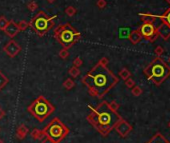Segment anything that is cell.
<instances>
[{
  "label": "cell",
  "mask_w": 170,
  "mask_h": 143,
  "mask_svg": "<svg viewBox=\"0 0 170 143\" xmlns=\"http://www.w3.org/2000/svg\"><path fill=\"white\" fill-rule=\"evenodd\" d=\"M46 1H47L48 3H50V4H51V3H54L55 1H56V0H46Z\"/></svg>",
  "instance_id": "cell-36"
},
{
  "label": "cell",
  "mask_w": 170,
  "mask_h": 143,
  "mask_svg": "<svg viewBox=\"0 0 170 143\" xmlns=\"http://www.w3.org/2000/svg\"><path fill=\"white\" fill-rule=\"evenodd\" d=\"M31 137L35 140H43L46 137V135H45V132L43 131V130L34 129L31 132Z\"/></svg>",
  "instance_id": "cell-16"
},
{
  "label": "cell",
  "mask_w": 170,
  "mask_h": 143,
  "mask_svg": "<svg viewBox=\"0 0 170 143\" xmlns=\"http://www.w3.org/2000/svg\"><path fill=\"white\" fill-rule=\"evenodd\" d=\"M109 60L101 58L98 63L82 78L88 93L93 97L102 98L107 92L118 83V78L107 68Z\"/></svg>",
  "instance_id": "cell-1"
},
{
  "label": "cell",
  "mask_w": 170,
  "mask_h": 143,
  "mask_svg": "<svg viewBox=\"0 0 170 143\" xmlns=\"http://www.w3.org/2000/svg\"><path fill=\"white\" fill-rule=\"evenodd\" d=\"M140 17H141L143 23H153L155 19L154 16L150 14H140Z\"/></svg>",
  "instance_id": "cell-17"
},
{
  "label": "cell",
  "mask_w": 170,
  "mask_h": 143,
  "mask_svg": "<svg viewBox=\"0 0 170 143\" xmlns=\"http://www.w3.org/2000/svg\"><path fill=\"white\" fill-rule=\"evenodd\" d=\"M3 31L5 32V34L7 36H9L10 38H13V37H15L20 32V30L18 29V27H17V24L14 20H10Z\"/></svg>",
  "instance_id": "cell-11"
},
{
  "label": "cell",
  "mask_w": 170,
  "mask_h": 143,
  "mask_svg": "<svg viewBox=\"0 0 170 143\" xmlns=\"http://www.w3.org/2000/svg\"><path fill=\"white\" fill-rule=\"evenodd\" d=\"M83 64V61H82V59L80 57H76L75 59L73 60V66H75V67H79L81 66Z\"/></svg>",
  "instance_id": "cell-32"
},
{
  "label": "cell",
  "mask_w": 170,
  "mask_h": 143,
  "mask_svg": "<svg viewBox=\"0 0 170 143\" xmlns=\"http://www.w3.org/2000/svg\"><path fill=\"white\" fill-rule=\"evenodd\" d=\"M147 143H170L161 133H157Z\"/></svg>",
  "instance_id": "cell-15"
},
{
  "label": "cell",
  "mask_w": 170,
  "mask_h": 143,
  "mask_svg": "<svg viewBox=\"0 0 170 143\" xmlns=\"http://www.w3.org/2000/svg\"><path fill=\"white\" fill-rule=\"evenodd\" d=\"M41 143H54L51 139H49L48 137H45L43 140H41Z\"/></svg>",
  "instance_id": "cell-34"
},
{
  "label": "cell",
  "mask_w": 170,
  "mask_h": 143,
  "mask_svg": "<svg viewBox=\"0 0 170 143\" xmlns=\"http://www.w3.org/2000/svg\"><path fill=\"white\" fill-rule=\"evenodd\" d=\"M8 22H9V21L6 19L5 16H1V17H0V30L3 31L4 29H5V27L7 26Z\"/></svg>",
  "instance_id": "cell-26"
},
{
  "label": "cell",
  "mask_w": 170,
  "mask_h": 143,
  "mask_svg": "<svg viewBox=\"0 0 170 143\" xmlns=\"http://www.w3.org/2000/svg\"><path fill=\"white\" fill-rule=\"evenodd\" d=\"M16 24L20 31H24L25 29H27L29 27V22H27V21L25 20H20L19 22H17Z\"/></svg>",
  "instance_id": "cell-23"
},
{
  "label": "cell",
  "mask_w": 170,
  "mask_h": 143,
  "mask_svg": "<svg viewBox=\"0 0 170 143\" xmlns=\"http://www.w3.org/2000/svg\"><path fill=\"white\" fill-rule=\"evenodd\" d=\"M156 30L158 32L159 36L162 37L164 40H168L170 38V26H168L167 24L162 22L156 28Z\"/></svg>",
  "instance_id": "cell-12"
},
{
  "label": "cell",
  "mask_w": 170,
  "mask_h": 143,
  "mask_svg": "<svg viewBox=\"0 0 170 143\" xmlns=\"http://www.w3.org/2000/svg\"><path fill=\"white\" fill-rule=\"evenodd\" d=\"M27 8H28V10L29 11H35L37 10V8H38V4L35 2V1H30V2H28L27 3Z\"/></svg>",
  "instance_id": "cell-28"
},
{
  "label": "cell",
  "mask_w": 170,
  "mask_h": 143,
  "mask_svg": "<svg viewBox=\"0 0 170 143\" xmlns=\"http://www.w3.org/2000/svg\"><path fill=\"white\" fill-rule=\"evenodd\" d=\"M74 86H75V82L73 79L71 78H67L66 80L63 82V87H64L66 90H71Z\"/></svg>",
  "instance_id": "cell-18"
},
{
  "label": "cell",
  "mask_w": 170,
  "mask_h": 143,
  "mask_svg": "<svg viewBox=\"0 0 170 143\" xmlns=\"http://www.w3.org/2000/svg\"><path fill=\"white\" fill-rule=\"evenodd\" d=\"M0 143H3V140H1V139H0Z\"/></svg>",
  "instance_id": "cell-38"
},
{
  "label": "cell",
  "mask_w": 170,
  "mask_h": 143,
  "mask_svg": "<svg viewBox=\"0 0 170 143\" xmlns=\"http://www.w3.org/2000/svg\"><path fill=\"white\" fill-rule=\"evenodd\" d=\"M28 132H29V129L24 124H21L16 130V137L18 138V139H24L25 136L28 134Z\"/></svg>",
  "instance_id": "cell-14"
},
{
  "label": "cell",
  "mask_w": 170,
  "mask_h": 143,
  "mask_svg": "<svg viewBox=\"0 0 170 143\" xmlns=\"http://www.w3.org/2000/svg\"><path fill=\"white\" fill-rule=\"evenodd\" d=\"M4 115H5V112H4L3 109L0 107V120H1V118H3Z\"/></svg>",
  "instance_id": "cell-35"
},
{
  "label": "cell",
  "mask_w": 170,
  "mask_h": 143,
  "mask_svg": "<svg viewBox=\"0 0 170 143\" xmlns=\"http://www.w3.org/2000/svg\"><path fill=\"white\" fill-rule=\"evenodd\" d=\"M77 13V9L74 6H68L65 9V14L69 17H73V16Z\"/></svg>",
  "instance_id": "cell-22"
},
{
  "label": "cell",
  "mask_w": 170,
  "mask_h": 143,
  "mask_svg": "<svg viewBox=\"0 0 170 143\" xmlns=\"http://www.w3.org/2000/svg\"><path fill=\"white\" fill-rule=\"evenodd\" d=\"M138 30L141 33L142 37L149 40L150 42H154L159 37L158 32L156 30V27L153 23H143L138 28Z\"/></svg>",
  "instance_id": "cell-8"
},
{
  "label": "cell",
  "mask_w": 170,
  "mask_h": 143,
  "mask_svg": "<svg viewBox=\"0 0 170 143\" xmlns=\"http://www.w3.org/2000/svg\"><path fill=\"white\" fill-rule=\"evenodd\" d=\"M143 71L148 80H151L156 85H160L170 75V66L160 56H156Z\"/></svg>",
  "instance_id": "cell-3"
},
{
  "label": "cell",
  "mask_w": 170,
  "mask_h": 143,
  "mask_svg": "<svg viewBox=\"0 0 170 143\" xmlns=\"http://www.w3.org/2000/svg\"><path fill=\"white\" fill-rule=\"evenodd\" d=\"M160 18L162 19L163 23L167 24L168 26H170V7L168 8L166 11H165V13L163 15L160 16Z\"/></svg>",
  "instance_id": "cell-19"
},
{
  "label": "cell",
  "mask_w": 170,
  "mask_h": 143,
  "mask_svg": "<svg viewBox=\"0 0 170 143\" xmlns=\"http://www.w3.org/2000/svg\"><path fill=\"white\" fill-rule=\"evenodd\" d=\"M168 64H170V57L168 58Z\"/></svg>",
  "instance_id": "cell-37"
},
{
  "label": "cell",
  "mask_w": 170,
  "mask_h": 143,
  "mask_svg": "<svg viewBox=\"0 0 170 143\" xmlns=\"http://www.w3.org/2000/svg\"><path fill=\"white\" fill-rule=\"evenodd\" d=\"M125 85L126 87H128V88H133L135 86V82L132 78H128V79H126L125 80Z\"/></svg>",
  "instance_id": "cell-31"
},
{
  "label": "cell",
  "mask_w": 170,
  "mask_h": 143,
  "mask_svg": "<svg viewBox=\"0 0 170 143\" xmlns=\"http://www.w3.org/2000/svg\"><path fill=\"white\" fill-rule=\"evenodd\" d=\"M56 17L57 15L49 16L46 14V12L41 10L31 18L29 22V27H31L38 36L42 37L55 25L54 19Z\"/></svg>",
  "instance_id": "cell-6"
},
{
  "label": "cell",
  "mask_w": 170,
  "mask_h": 143,
  "mask_svg": "<svg viewBox=\"0 0 170 143\" xmlns=\"http://www.w3.org/2000/svg\"><path fill=\"white\" fill-rule=\"evenodd\" d=\"M3 50L8 56L13 58L17 56V54H19V52L21 51V46L15 40H9L7 42V44L3 47Z\"/></svg>",
  "instance_id": "cell-9"
},
{
  "label": "cell",
  "mask_w": 170,
  "mask_h": 143,
  "mask_svg": "<svg viewBox=\"0 0 170 143\" xmlns=\"http://www.w3.org/2000/svg\"><path fill=\"white\" fill-rule=\"evenodd\" d=\"M119 76H120L123 80H126L131 76V72L127 68H122L119 72Z\"/></svg>",
  "instance_id": "cell-21"
},
{
  "label": "cell",
  "mask_w": 170,
  "mask_h": 143,
  "mask_svg": "<svg viewBox=\"0 0 170 143\" xmlns=\"http://www.w3.org/2000/svg\"><path fill=\"white\" fill-rule=\"evenodd\" d=\"M154 52L157 56H161L164 53V48L162 47V46H156L155 49H154Z\"/></svg>",
  "instance_id": "cell-30"
},
{
  "label": "cell",
  "mask_w": 170,
  "mask_h": 143,
  "mask_svg": "<svg viewBox=\"0 0 170 143\" xmlns=\"http://www.w3.org/2000/svg\"><path fill=\"white\" fill-rule=\"evenodd\" d=\"M54 38L63 46V48L69 49L81 38V33L76 30L70 23H64L55 28Z\"/></svg>",
  "instance_id": "cell-4"
},
{
  "label": "cell",
  "mask_w": 170,
  "mask_h": 143,
  "mask_svg": "<svg viewBox=\"0 0 170 143\" xmlns=\"http://www.w3.org/2000/svg\"><path fill=\"white\" fill-rule=\"evenodd\" d=\"M131 93H132L133 96H135V97H138V96H140L142 94V89L140 88L139 86H134L133 88H131Z\"/></svg>",
  "instance_id": "cell-25"
},
{
  "label": "cell",
  "mask_w": 170,
  "mask_h": 143,
  "mask_svg": "<svg viewBox=\"0 0 170 143\" xmlns=\"http://www.w3.org/2000/svg\"><path fill=\"white\" fill-rule=\"evenodd\" d=\"M96 5L99 9H104L106 5H107V2H106V0H97Z\"/></svg>",
  "instance_id": "cell-29"
},
{
  "label": "cell",
  "mask_w": 170,
  "mask_h": 143,
  "mask_svg": "<svg viewBox=\"0 0 170 143\" xmlns=\"http://www.w3.org/2000/svg\"><path fill=\"white\" fill-rule=\"evenodd\" d=\"M43 131L45 132L46 137H48L54 143H59L69 134V128L56 117L45 126Z\"/></svg>",
  "instance_id": "cell-7"
},
{
  "label": "cell",
  "mask_w": 170,
  "mask_h": 143,
  "mask_svg": "<svg viewBox=\"0 0 170 143\" xmlns=\"http://www.w3.org/2000/svg\"><path fill=\"white\" fill-rule=\"evenodd\" d=\"M58 55L61 59H66V58L69 56V51H68V49L66 48H62L60 51H59Z\"/></svg>",
  "instance_id": "cell-27"
},
{
  "label": "cell",
  "mask_w": 170,
  "mask_h": 143,
  "mask_svg": "<svg viewBox=\"0 0 170 143\" xmlns=\"http://www.w3.org/2000/svg\"><path fill=\"white\" fill-rule=\"evenodd\" d=\"M108 105H109V107L111 108L113 111H116L117 112V110L119 109V104L116 101H111L110 103H108Z\"/></svg>",
  "instance_id": "cell-33"
},
{
  "label": "cell",
  "mask_w": 170,
  "mask_h": 143,
  "mask_svg": "<svg viewBox=\"0 0 170 143\" xmlns=\"http://www.w3.org/2000/svg\"><path fill=\"white\" fill-rule=\"evenodd\" d=\"M54 109L55 108L53 105L44 96L40 95L29 105L27 110L39 122H43L47 117H49L54 112Z\"/></svg>",
  "instance_id": "cell-5"
},
{
  "label": "cell",
  "mask_w": 170,
  "mask_h": 143,
  "mask_svg": "<svg viewBox=\"0 0 170 143\" xmlns=\"http://www.w3.org/2000/svg\"><path fill=\"white\" fill-rule=\"evenodd\" d=\"M68 74H69L71 77L76 78V77H78L79 75H80V70H79L78 67L72 66L71 68H70L69 70H68Z\"/></svg>",
  "instance_id": "cell-20"
},
{
  "label": "cell",
  "mask_w": 170,
  "mask_h": 143,
  "mask_svg": "<svg viewBox=\"0 0 170 143\" xmlns=\"http://www.w3.org/2000/svg\"><path fill=\"white\" fill-rule=\"evenodd\" d=\"M8 81H9L8 80V78L1 72V71H0V90L5 87V85L8 83Z\"/></svg>",
  "instance_id": "cell-24"
},
{
  "label": "cell",
  "mask_w": 170,
  "mask_h": 143,
  "mask_svg": "<svg viewBox=\"0 0 170 143\" xmlns=\"http://www.w3.org/2000/svg\"><path fill=\"white\" fill-rule=\"evenodd\" d=\"M142 38H143V37H142L141 33H140V31L138 30V29L131 31L129 33V35H128V39L130 40V42L132 44H137V43H139V42L142 40Z\"/></svg>",
  "instance_id": "cell-13"
},
{
  "label": "cell",
  "mask_w": 170,
  "mask_h": 143,
  "mask_svg": "<svg viewBox=\"0 0 170 143\" xmlns=\"http://www.w3.org/2000/svg\"><path fill=\"white\" fill-rule=\"evenodd\" d=\"M88 107L90 108L91 112L87 116V120L103 136H107L116 123L121 119V116L116 111H113L106 101H102L95 108L91 106Z\"/></svg>",
  "instance_id": "cell-2"
},
{
  "label": "cell",
  "mask_w": 170,
  "mask_h": 143,
  "mask_svg": "<svg viewBox=\"0 0 170 143\" xmlns=\"http://www.w3.org/2000/svg\"><path fill=\"white\" fill-rule=\"evenodd\" d=\"M114 129L116 130L117 133L121 137H126L130 133L131 130H132V126H131L128 122H127V121H125L124 119L121 118L116 123V125L114 126Z\"/></svg>",
  "instance_id": "cell-10"
},
{
  "label": "cell",
  "mask_w": 170,
  "mask_h": 143,
  "mask_svg": "<svg viewBox=\"0 0 170 143\" xmlns=\"http://www.w3.org/2000/svg\"><path fill=\"white\" fill-rule=\"evenodd\" d=\"M168 125H169V127H170V122H169V123H168Z\"/></svg>",
  "instance_id": "cell-39"
}]
</instances>
